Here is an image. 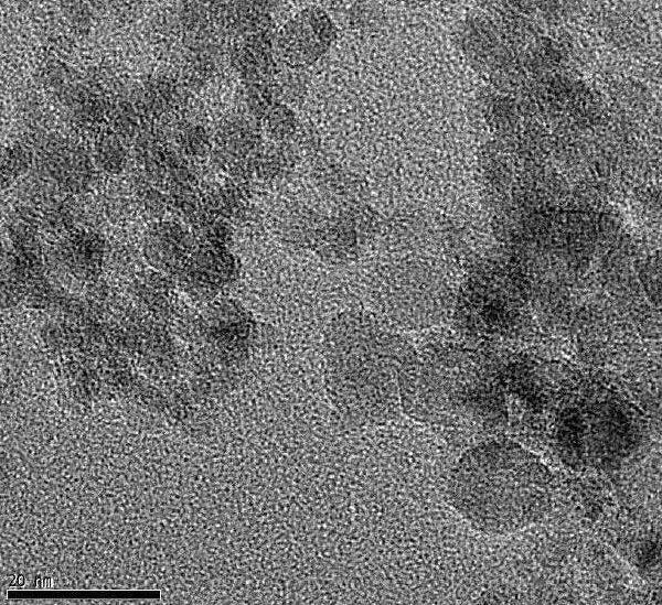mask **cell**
<instances>
[{
  "mask_svg": "<svg viewBox=\"0 0 662 605\" xmlns=\"http://www.w3.org/2000/svg\"><path fill=\"white\" fill-rule=\"evenodd\" d=\"M323 347L333 404L356 422L391 419L401 404V380L409 363L393 325L369 312H343L328 325Z\"/></svg>",
  "mask_w": 662,
  "mask_h": 605,
  "instance_id": "1",
  "label": "cell"
},
{
  "mask_svg": "<svg viewBox=\"0 0 662 605\" xmlns=\"http://www.w3.org/2000/svg\"><path fill=\"white\" fill-rule=\"evenodd\" d=\"M332 33L322 11L303 10L281 29L278 51L291 64H309L329 47Z\"/></svg>",
  "mask_w": 662,
  "mask_h": 605,
  "instance_id": "2",
  "label": "cell"
}]
</instances>
